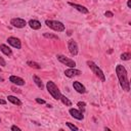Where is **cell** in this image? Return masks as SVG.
<instances>
[{
  "mask_svg": "<svg viewBox=\"0 0 131 131\" xmlns=\"http://www.w3.org/2000/svg\"><path fill=\"white\" fill-rule=\"evenodd\" d=\"M116 74H117V77H118L121 87L123 88V90L128 92L130 90V83H129V79H128L127 71H126L125 67L122 64H118L116 67Z\"/></svg>",
  "mask_w": 131,
  "mask_h": 131,
  "instance_id": "cell-1",
  "label": "cell"
},
{
  "mask_svg": "<svg viewBox=\"0 0 131 131\" xmlns=\"http://www.w3.org/2000/svg\"><path fill=\"white\" fill-rule=\"evenodd\" d=\"M46 88H47V91L49 92V94L56 100H59L60 96H61V92L60 90L58 89V87L55 85V83L53 81H48L46 83Z\"/></svg>",
  "mask_w": 131,
  "mask_h": 131,
  "instance_id": "cell-2",
  "label": "cell"
},
{
  "mask_svg": "<svg viewBox=\"0 0 131 131\" xmlns=\"http://www.w3.org/2000/svg\"><path fill=\"white\" fill-rule=\"evenodd\" d=\"M87 66L90 68V70L93 72V74H95V76L98 77V79H100L102 82L105 81V76H104L103 72L97 64H95V62H93L92 60H87Z\"/></svg>",
  "mask_w": 131,
  "mask_h": 131,
  "instance_id": "cell-3",
  "label": "cell"
},
{
  "mask_svg": "<svg viewBox=\"0 0 131 131\" xmlns=\"http://www.w3.org/2000/svg\"><path fill=\"white\" fill-rule=\"evenodd\" d=\"M45 25L50 28L51 30L55 31V32H63L66 30L64 28V25L61 23V21H58V20H52V19H46L45 20Z\"/></svg>",
  "mask_w": 131,
  "mask_h": 131,
  "instance_id": "cell-4",
  "label": "cell"
},
{
  "mask_svg": "<svg viewBox=\"0 0 131 131\" xmlns=\"http://www.w3.org/2000/svg\"><path fill=\"white\" fill-rule=\"evenodd\" d=\"M56 58L61 63H63L64 66H67L69 68H75L76 67V61L74 59H71V58H69V57H67V56H64L62 54H57L56 55Z\"/></svg>",
  "mask_w": 131,
  "mask_h": 131,
  "instance_id": "cell-5",
  "label": "cell"
},
{
  "mask_svg": "<svg viewBox=\"0 0 131 131\" xmlns=\"http://www.w3.org/2000/svg\"><path fill=\"white\" fill-rule=\"evenodd\" d=\"M10 25L14 28H17V29H21V28H25L27 26V21L24 19V18H20V17H14V18H11L10 19Z\"/></svg>",
  "mask_w": 131,
  "mask_h": 131,
  "instance_id": "cell-6",
  "label": "cell"
},
{
  "mask_svg": "<svg viewBox=\"0 0 131 131\" xmlns=\"http://www.w3.org/2000/svg\"><path fill=\"white\" fill-rule=\"evenodd\" d=\"M68 48H69V51L72 55H77L78 54V51H79V48H78V44L75 40L73 39H70L68 41Z\"/></svg>",
  "mask_w": 131,
  "mask_h": 131,
  "instance_id": "cell-7",
  "label": "cell"
},
{
  "mask_svg": "<svg viewBox=\"0 0 131 131\" xmlns=\"http://www.w3.org/2000/svg\"><path fill=\"white\" fill-rule=\"evenodd\" d=\"M7 42H8V44H10L12 47H14L16 49H20L21 48V42L16 37H8L7 38Z\"/></svg>",
  "mask_w": 131,
  "mask_h": 131,
  "instance_id": "cell-8",
  "label": "cell"
},
{
  "mask_svg": "<svg viewBox=\"0 0 131 131\" xmlns=\"http://www.w3.org/2000/svg\"><path fill=\"white\" fill-rule=\"evenodd\" d=\"M81 74H82V72L80 70L75 69V68H70V69L64 71V75L68 78H73V77H76V76H80Z\"/></svg>",
  "mask_w": 131,
  "mask_h": 131,
  "instance_id": "cell-9",
  "label": "cell"
},
{
  "mask_svg": "<svg viewBox=\"0 0 131 131\" xmlns=\"http://www.w3.org/2000/svg\"><path fill=\"white\" fill-rule=\"evenodd\" d=\"M69 113H70V115L73 117V118H75V119H77V120H83L84 119V115H83V113L81 112V111H79V110H76V108H70L69 110Z\"/></svg>",
  "mask_w": 131,
  "mask_h": 131,
  "instance_id": "cell-10",
  "label": "cell"
},
{
  "mask_svg": "<svg viewBox=\"0 0 131 131\" xmlns=\"http://www.w3.org/2000/svg\"><path fill=\"white\" fill-rule=\"evenodd\" d=\"M9 81L12 83V84H15V85H18V86H23L25 85V80L18 76H14V75H11L9 77Z\"/></svg>",
  "mask_w": 131,
  "mask_h": 131,
  "instance_id": "cell-11",
  "label": "cell"
},
{
  "mask_svg": "<svg viewBox=\"0 0 131 131\" xmlns=\"http://www.w3.org/2000/svg\"><path fill=\"white\" fill-rule=\"evenodd\" d=\"M73 87H74V89H75L78 93L83 94V93L86 92V88H85V86H84L82 83H80L79 81H74V82H73Z\"/></svg>",
  "mask_w": 131,
  "mask_h": 131,
  "instance_id": "cell-12",
  "label": "cell"
},
{
  "mask_svg": "<svg viewBox=\"0 0 131 131\" xmlns=\"http://www.w3.org/2000/svg\"><path fill=\"white\" fill-rule=\"evenodd\" d=\"M68 4H69V5H71L72 7H74L75 9H77L78 11H80V12L84 13V14H86V13H88V12H89L88 8H86V7H85V6H83V5H80V4H77V3H73V2H69Z\"/></svg>",
  "mask_w": 131,
  "mask_h": 131,
  "instance_id": "cell-13",
  "label": "cell"
},
{
  "mask_svg": "<svg viewBox=\"0 0 131 131\" xmlns=\"http://www.w3.org/2000/svg\"><path fill=\"white\" fill-rule=\"evenodd\" d=\"M28 24L31 27V29H33V30H39V29H41V23L39 20H37V19H30L28 21Z\"/></svg>",
  "mask_w": 131,
  "mask_h": 131,
  "instance_id": "cell-14",
  "label": "cell"
},
{
  "mask_svg": "<svg viewBox=\"0 0 131 131\" xmlns=\"http://www.w3.org/2000/svg\"><path fill=\"white\" fill-rule=\"evenodd\" d=\"M0 50H1L5 55H7V56H11V55H12L11 49H10L7 45H5V44H0Z\"/></svg>",
  "mask_w": 131,
  "mask_h": 131,
  "instance_id": "cell-15",
  "label": "cell"
},
{
  "mask_svg": "<svg viewBox=\"0 0 131 131\" xmlns=\"http://www.w3.org/2000/svg\"><path fill=\"white\" fill-rule=\"evenodd\" d=\"M7 99H8V101H10L11 103H13V104H15V105H21V101H20L16 96L8 95V96H7Z\"/></svg>",
  "mask_w": 131,
  "mask_h": 131,
  "instance_id": "cell-16",
  "label": "cell"
},
{
  "mask_svg": "<svg viewBox=\"0 0 131 131\" xmlns=\"http://www.w3.org/2000/svg\"><path fill=\"white\" fill-rule=\"evenodd\" d=\"M33 80H34V82H35V84L39 87V88H41V89H43V83H42V81H41V79L38 77V76H36V75H34L33 76Z\"/></svg>",
  "mask_w": 131,
  "mask_h": 131,
  "instance_id": "cell-17",
  "label": "cell"
},
{
  "mask_svg": "<svg viewBox=\"0 0 131 131\" xmlns=\"http://www.w3.org/2000/svg\"><path fill=\"white\" fill-rule=\"evenodd\" d=\"M59 100H60L63 104H66L67 106H71V105H72V101H71L67 96H64V95H62V94H61V96H60Z\"/></svg>",
  "mask_w": 131,
  "mask_h": 131,
  "instance_id": "cell-18",
  "label": "cell"
},
{
  "mask_svg": "<svg viewBox=\"0 0 131 131\" xmlns=\"http://www.w3.org/2000/svg\"><path fill=\"white\" fill-rule=\"evenodd\" d=\"M27 64L29 66V67H31V68H34V69H41V66L39 64V63H37V62H35V61H31V60H29V61H27Z\"/></svg>",
  "mask_w": 131,
  "mask_h": 131,
  "instance_id": "cell-19",
  "label": "cell"
},
{
  "mask_svg": "<svg viewBox=\"0 0 131 131\" xmlns=\"http://www.w3.org/2000/svg\"><path fill=\"white\" fill-rule=\"evenodd\" d=\"M43 36L45 38H48V39H54V40H58V36L57 35H53V34H50V33H44Z\"/></svg>",
  "mask_w": 131,
  "mask_h": 131,
  "instance_id": "cell-20",
  "label": "cell"
},
{
  "mask_svg": "<svg viewBox=\"0 0 131 131\" xmlns=\"http://www.w3.org/2000/svg\"><path fill=\"white\" fill-rule=\"evenodd\" d=\"M120 57H121V59H123V60H129L130 57H131V54H130L129 52H124V53L121 54Z\"/></svg>",
  "mask_w": 131,
  "mask_h": 131,
  "instance_id": "cell-21",
  "label": "cell"
},
{
  "mask_svg": "<svg viewBox=\"0 0 131 131\" xmlns=\"http://www.w3.org/2000/svg\"><path fill=\"white\" fill-rule=\"evenodd\" d=\"M66 125H67L71 130H73V131H74V130H76V131H77V130H79V128H78L77 126L73 125V124H72V123H70V122H67V123H66Z\"/></svg>",
  "mask_w": 131,
  "mask_h": 131,
  "instance_id": "cell-22",
  "label": "cell"
},
{
  "mask_svg": "<svg viewBox=\"0 0 131 131\" xmlns=\"http://www.w3.org/2000/svg\"><path fill=\"white\" fill-rule=\"evenodd\" d=\"M77 105L79 106V108H80V110L84 111V108H85V105H86V103H85L84 101H79V102L77 103Z\"/></svg>",
  "mask_w": 131,
  "mask_h": 131,
  "instance_id": "cell-23",
  "label": "cell"
},
{
  "mask_svg": "<svg viewBox=\"0 0 131 131\" xmlns=\"http://www.w3.org/2000/svg\"><path fill=\"white\" fill-rule=\"evenodd\" d=\"M35 100H36V102H37V103H40V104H44V103H46L44 99H41V98H39V97H36V99H35Z\"/></svg>",
  "mask_w": 131,
  "mask_h": 131,
  "instance_id": "cell-24",
  "label": "cell"
},
{
  "mask_svg": "<svg viewBox=\"0 0 131 131\" xmlns=\"http://www.w3.org/2000/svg\"><path fill=\"white\" fill-rule=\"evenodd\" d=\"M104 15H105L106 17H113V16H114V13H113L112 11H105V12H104Z\"/></svg>",
  "mask_w": 131,
  "mask_h": 131,
  "instance_id": "cell-25",
  "label": "cell"
},
{
  "mask_svg": "<svg viewBox=\"0 0 131 131\" xmlns=\"http://www.w3.org/2000/svg\"><path fill=\"white\" fill-rule=\"evenodd\" d=\"M10 129H11V130H12V131H20V130H21V129H20V128H19V127H17V126H16V125H12V126H11V128H10Z\"/></svg>",
  "mask_w": 131,
  "mask_h": 131,
  "instance_id": "cell-26",
  "label": "cell"
},
{
  "mask_svg": "<svg viewBox=\"0 0 131 131\" xmlns=\"http://www.w3.org/2000/svg\"><path fill=\"white\" fill-rule=\"evenodd\" d=\"M0 66H2V67H5L6 66V61L4 60V58L2 56H0Z\"/></svg>",
  "mask_w": 131,
  "mask_h": 131,
  "instance_id": "cell-27",
  "label": "cell"
},
{
  "mask_svg": "<svg viewBox=\"0 0 131 131\" xmlns=\"http://www.w3.org/2000/svg\"><path fill=\"white\" fill-rule=\"evenodd\" d=\"M0 104H6V100H4V99H0Z\"/></svg>",
  "mask_w": 131,
  "mask_h": 131,
  "instance_id": "cell-28",
  "label": "cell"
},
{
  "mask_svg": "<svg viewBox=\"0 0 131 131\" xmlns=\"http://www.w3.org/2000/svg\"><path fill=\"white\" fill-rule=\"evenodd\" d=\"M127 6H128L129 8L131 7V0H128V1H127Z\"/></svg>",
  "mask_w": 131,
  "mask_h": 131,
  "instance_id": "cell-29",
  "label": "cell"
},
{
  "mask_svg": "<svg viewBox=\"0 0 131 131\" xmlns=\"http://www.w3.org/2000/svg\"><path fill=\"white\" fill-rule=\"evenodd\" d=\"M0 73H1V69H0Z\"/></svg>",
  "mask_w": 131,
  "mask_h": 131,
  "instance_id": "cell-30",
  "label": "cell"
},
{
  "mask_svg": "<svg viewBox=\"0 0 131 131\" xmlns=\"http://www.w3.org/2000/svg\"><path fill=\"white\" fill-rule=\"evenodd\" d=\"M0 123H1V119H0Z\"/></svg>",
  "mask_w": 131,
  "mask_h": 131,
  "instance_id": "cell-31",
  "label": "cell"
}]
</instances>
